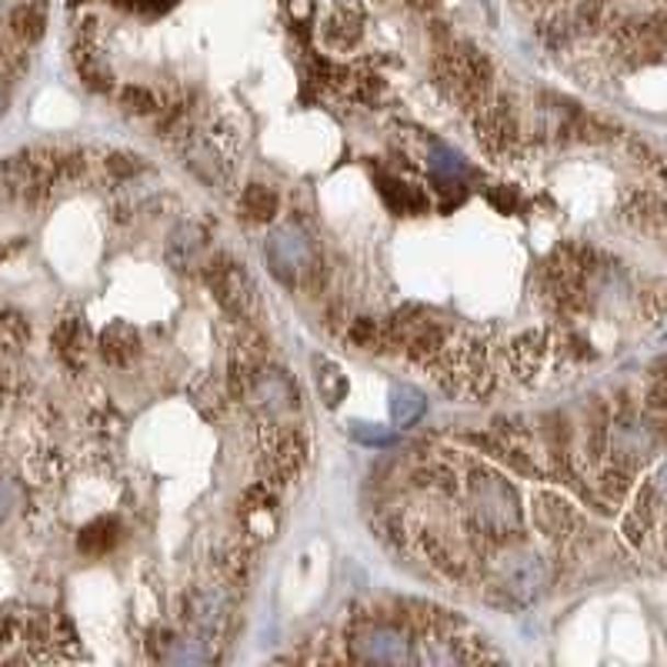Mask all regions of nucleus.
<instances>
[{"mask_svg":"<svg viewBox=\"0 0 667 667\" xmlns=\"http://www.w3.org/2000/svg\"><path fill=\"white\" fill-rule=\"evenodd\" d=\"M181 154H184V163L191 167V171L217 191H224L227 181L234 178V163L214 134H188L181 140Z\"/></svg>","mask_w":667,"mask_h":667,"instance_id":"6","label":"nucleus"},{"mask_svg":"<svg viewBox=\"0 0 667 667\" xmlns=\"http://www.w3.org/2000/svg\"><path fill=\"white\" fill-rule=\"evenodd\" d=\"M74 64H77L80 80L88 83L91 91H111V88H114V74H111V70H108V64L101 60L98 47H91V44H80V47L74 50Z\"/></svg>","mask_w":667,"mask_h":667,"instance_id":"19","label":"nucleus"},{"mask_svg":"<svg viewBox=\"0 0 667 667\" xmlns=\"http://www.w3.org/2000/svg\"><path fill=\"white\" fill-rule=\"evenodd\" d=\"M178 4V0H127V8L144 14V18H157V14H167Z\"/></svg>","mask_w":667,"mask_h":667,"instance_id":"31","label":"nucleus"},{"mask_svg":"<svg viewBox=\"0 0 667 667\" xmlns=\"http://www.w3.org/2000/svg\"><path fill=\"white\" fill-rule=\"evenodd\" d=\"M137 348H140L137 330H134L131 324H124V320L108 324V327L101 330V338H98V351H101V358H104L108 364H114V368L127 364V361L137 354Z\"/></svg>","mask_w":667,"mask_h":667,"instance_id":"15","label":"nucleus"},{"mask_svg":"<svg viewBox=\"0 0 667 667\" xmlns=\"http://www.w3.org/2000/svg\"><path fill=\"white\" fill-rule=\"evenodd\" d=\"M184 614L197 631H217V628H224V621L230 614V598L214 588H197L188 595Z\"/></svg>","mask_w":667,"mask_h":667,"instance_id":"14","label":"nucleus"},{"mask_svg":"<svg viewBox=\"0 0 667 667\" xmlns=\"http://www.w3.org/2000/svg\"><path fill=\"white\" fill-rule=\"evenodd\" d=\"M544 354H547V334L544 330H528V334H521V338H515L508 348V361H511L518 377H531L541 368Z\"/></svg>","mask_w":667,"mask_h":667,"instance_id":"16","label":"nucleus"},{"mask_svg":"<svg viewBox=\"0 0 667 667\" xmlns=\"http://www.w3.org/2000/svg\"><path fill=\"white\" fill-rule=\"evenodd\" d=\"M377 184H381L384 201H387L391 211H397V214H425L428 204H431L421 188L404 184V181H397V178H377Z\"/></svg>","mask_w":667,"mask_h":667,"instance_id":"18","label":"nucleus"},{"mask_svg":"<svg viewBox=\"0 0 667 667\" xmlns=\"http://www.w3.org/2000/svg\"><path fill=\"white\" fill-rule=\"evenodd\" d=\"M121 108L127 114H154L157 111V98L150 94V88H140V83H127L121 91Z\"/></svg>","mask_w":667,"mask_h":667,"instance_id":"24","label":"nucleus"},{"mask_svg":"<svg viewBox=\"0 0 667 667\" xmlns=\"http://www.w3.org/2000/svg\"><path fill=\"white\" fill-rule=\"evenodd\" d=\"M387 407H391V421H394V428H414V425L425 417L428 400H425V394L417 391V387L397 384V387L391 391V404H387Z\"/></svg>","mask_w":667,"mask_h":667,"instance_id":"17","label":"nucleus"},{"mask_svg":"<svg viewBox=\"0 0 667 667\" xmlns=\"http://www.w3.org/2000/svg\"><path fill=\"white\" fill-rule=\"evenodd\" d=\"M204 278H207V287L214 291V297L221 301V307L234 317L247 314L250 304H255V287H250L247 274L240 271L237 261L230 258H217L204 268Z\"/></svg>","mask_w":667,"mask_h":667,"instance_id":"7","label":"nucleus"},{"mask_svg":"<svg viewBox=\"0 0 667 667\" xmlns=\"http://www.w3.org/2000/svg\"><path fill=\"white\" fill-rule=\"evenodd\" d=\"M304 454H307V444L297 431H284L278 434L274 441L264 444V474L274 477V481H287L301 464H304Z\"/></svg>","mask_w":667,"mask_h":667,"instance_id":"13","label":"nucleus"},{"mask_svg":"<svg viewBox=\"0 0 667 667\" xmlns=\"http://www.w3.org/2000/svg\"><path fill=\"white\" fill-rule=\"evenodd\" d=\"M268 268L287 287H294L301 278H310L314 247H310V237L297 224H281V227L271 230V237H268Z\"/></svg>","mask_w":667,"mask_h":667,"instance_id":"4","label":"nucleus"},{"mask_svg":"<svg viewBox=\"0 0 667 667\" xmlns=\"http://www.w3.org/2000/svg\"><path fill=\"white\" fill-rule=\"evenodd\" d=\"M4 111H8V83L0 77V117H4Z\"/></svg>","mask_w":667,"mask_h":667,"instance_id":"36","label":"nucleus"},{"mask_svg":"<svg viewBox=\"0 0 667 667\" xmlns=\"http://www.w3.org/2000/svg\"><path fill=\"white\" fill-rule=\"evenodd\" d=\"M667 441V431L647 417H621L614 421L611 434H608V451L614 457V464L621 467H637L644 461H651Z\"/></svg>","mask_w":667,"mask_h":667,"instance_id":"5","label":"nucleus"},{"mask_svg":"<svg viewBox=\"0 0 667 667\" xmlns=\"http://www.w3.org/2000/svg\"><path fill=\"white\" fill-rule=\"evenodd\" d=\"M348 377L334 361H317V394L327 407H338L348 397Z\"/></svg>","mask_w":667,"mask_h":667,"instance_id":"21","label":"nucleus"},{"mask_svg":"<svg viewBox=\"0 0 667 667\" xmlns=\"http://www.w3.org/2000/svg\"><path fill=\"white\" fill-rule=\"evenodd\" d=\"M414 637L397 618L361 614L348 634V657L358 664H410Z\"/></svg>","mask_w":667,"mask_h":667,"instance_id":"2","label":"nucleus"},{"mask_svg":"<svg viewBox=\"0 0 667 667\" xmlns=\"http://www.w3.org/2000/svg\"><path fill=\"white\" fill-rule=\"evenodd\" d=\"M601 490H604L608 500H624L628 490H631V474H628V467H621V464L608 467V471L601 474Z\"/></svg>","mask_w":667,"mask_h":667,"instance_id":"26","label":"nucleus"},{"mask_svg":"<svg viewBox=\"0 0 667 667\" xmlns=\"http://www.w3.org/2000/svg\"><path fill=\"white\" fill-rule=\"evenodd\" d=\"M108 171L117 174V178H131V174L144 171V163L137 157H131V154H111L108 157Z\"/></svg>","mask_w":667,"mask_h":667,"instance_id":"30","label":"nucleus"},{"mask_svg":"<svg viewBox=\"0 0 667 667\" xmlns=\"http://www.w3.org/2000/svg\"><path fill=\"white\" fill-rule=\"evenodd\" d=\"M240 207L250 221H274L281 197L268 188V184H250L240 197Z\"/></svg>","mask_w":667,"mask_h":667,"instance_id":"22","label":"nucleus"},{"mask_svg":"<svg viewBox=\"0 0 667 667\" xmlns=\"http://www.w3.org/2000/svg\"><path fill=\"white\" fill-rule=\"evenodd\" d=\"M651 490H654V500H657V505L667 511V461L657 467V474H654V481H651Z\"/></svg>","mask_w":667,"mask_h":667,"instance_id":"32","label":"nucleus"},{"mask_svg":"<svg viewBox=\"0 0 667 667\" xmlns=\"http://www.w3.org/2000/svg\"><path fill=\"white\" fill-rule=\"evenodd\" d=\"M534 521H538L541 534H547V538H554V541L574 538V534H577V524H580L577 511L567 505V500H564L561 494H547V490L534 500Z\"/></svg>","mask_w":667,"mask_h":667,"instance_id":"12","label":"nucleus"},{"mask_svg":"<svg viewBox=\"0 0 667 667\" xmlns=\"http://www.w3.org/2000/svg\"><path fill=\"white\" fill-rule=\"evenodd\" d=\"M11 34H14L21 44L41 41V34H44V11L34 8V4L14 8V11H11Z\"/></svg>","mask_w":667,"mask_h":667,"instance_id":"23","label":"nucleus"},{"mask_svg":"<svg viewBox=\"0 0 667 667\" xmlns=\"http://www.w3.org/2000/svg\"><path fill=\"white\" fill-rule=\"evenodd\" d=\"M121 538V524L114 518H98L77 534V547L83 554H108Z\"/></svg>","mask_w":667,"mask_h":667,"instance_id":"20","label":"nucleus"},{"mask_svg":"<svg viewBox=\"0 0 667 667\" xmlns=\"http://www.w3.org/2000/svg\"><path fill=\"white\" fill-rule=\"evenodd\" d=\"M18 505V490L11 481H0V518L11 515V508Z\"/></svg>","mask_w":667,"mask_h":667,"instance_id":"33","label":"nucleus"},{"mask_svg":"<svg viewBox=\"0 0 667 667\" xmlns=\"http://www.w3.org/2000/svg\"><path fill=\"white\" fill-rule=\"evenodd\" d=\"M518 114L508 101H494L477 111V137L487 154H505L508 147L518 144Z\"/></svg>","mask_w":667,"mask_h":667,"instance_id":"8","label":"nucleus"},{"mask_svg":"<svg viewBox=\"0 0 667 667\" xmlns=\"http://www.w3.org/2000/svg\"><path fill=\"white\" fill-rule=\"evenodd\" d=\"M207 250V230L201 224H178L167 237V264L178 274H191L201 268Z\"/></svg>","mask_w":667,"mask_h":667,"instance_id":"10","label":"nucleus"},{"mask_svg":"<svg viewBox=\"0 0 667 667\" xmlns=\"http://www.w3.org/2000/svg\"><path fill=\"white\" fill-rule=\"evenodd\" d=\"M647 407L651 410H667V364L654 368L651 384H647Z\"/></svg>","mask_w":667,"mask_h":667,"instance_id":"29","label":"nucleus"},{"mask_svg":"<svg viewBox=\"0 0 667 667\" xmlns=\"http://www.w3.org/2000/svg\"><path fill=\"white\" fill-rule=\"evenodd\" d=\"M471 524L494 544H511L524 531V508L515 484L490 467H471L467 474Z\"/></svg>","mask_w":667,"mask_h":667,"instance_id":"1","label":"nucleus"},{"mask_svg":"<svg viewBox=\"0 0 667 667\" xmlns=\"http://www.w3.org/2000/svg\"><path fill=\"white\" fill-rule=\"evenodd\" d=\"M247 394H250V400H255L264 414H284L297 400V391H294L287 371H261L258 368L255 377H250Z\"/></svg>","mask_w":667,"mask_h":667,"instance_id":"11","label":"nucleus"},{"mask_svg":"<svg viewBox=\"0 0 667 667\" xmlns=\"http://www.w3.org/2000/svg\"><path fill=\"white\" fill-rule=\"evenodd\" d=\"M551 561L538 551L508 554L497 567V591L511 604H534L551 588Z\"/></svg>","mask_w":667,"mask_h":667,"instance_id":"3","label":"nucleus"},{"mask_svg":"<svg viewBox=\"0 0 667 667\" xmlns=\"http://www.w3.org/2000/svg\"><path fill=\"white\" fill-rule=\"evenodd\" d=\"M351 341H354L358 348H377V344H381V320H374V317H358V320L351 324Z\"/></svg>","mask_w":667,"mask_h":667,"instance_id":"27","label":"nucleus"},{"mask_svg":"<svg viewBox=\"0 0 667 667\" xmlns=\"http://www.w3.org/2000/svg\"><path fill=\"white\" fill-rule=\"evenodd\" d=\"M407 4L417 11H431V8H438V0H407Z\"/></svg>","mask_w":667,"mask_h":667,"instance_id":"35","label":"nucleus"},{"mask_svg":"<svg viewBox=\"0 0 667 667\" xmlns=\"http://www.w3.org/2000/svg\"><path fill=\"white\" fill-rule=\"evenodd\" d=\"M351 438L358 444H368V448H387L394 441V434L387 428H377V425H351Z\"/></svg>","mask_w":667,"mask_h":667,"instance_id":"28","label":"nucleus"},{"mask_svg":"<svg viewBox=\"0 0 667 667\" xmlns=\"http://www.w3.org/2000/svg\"><path fill=\"white\" fill-rule=\"evenodd\" d=\"M163 660H174V664H204V660H211V651H207V644L201 641V637H194V641H174L171 644V651L163 654Z\"/></svg>","mask_w":667,"mask_h":667,"instance_id":"25","label":"nucleus"},{"mask_svg":"<svg viewBox=\"0 0 667 667\" xmlns=\"http://www.w3.org/2000/svg\"><path fill=\"white\" fill-rule=\"evenodd\" d=\"M490 204L505 207V211H515V191H490Z\"/></svg>","mask_w":667,"mask_h":667,"instance_id":"34","label":"nucleus"},{"mask_svg":"<svg viewBox=\"0 0 667 667\" xmlns=\"http://www.w3.org/2000/svg\"><path fill=\"white\" fill-rule=\"evenodd\" d=\"M364 24H368V11L361 0H338L324 24V37L330 47L351 50L364 37Z\"/></svg>","mask_w":667,"mask_h":667,"instance_id":"9","label":"nucleus"}]
</instances>
